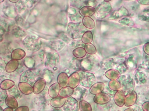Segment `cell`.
I'll use <instances>...</instances> for the list:
<instances>
[{
  "mask_svg": "<svg viewBox=\"0 0 149 111\" xmlns=\"http://www.w3.org/2000/svg\"><path fill=\"white\" fill-rule=\"evenodd\" d=\"M46 86V80L41 78L36 80L33 85V92L35 94H38L41 92L45 88Z\"/></svg>",
  "mask_w": 149,
  "mask_h": 111,
  "instance_id": "cell-10",
  "label": "cell"
},
{
  "mask_svg": "<svg viewBox=\"0 0 149 111\" xmlns=\"http://www.w3.org/2000/svg\"><path fill=\"white\" fill-rule=\"evenodd\" d=\"M95 12V8L90 6H85L82 7L79 10V13L83 17H90L94 14Z\"/></svg>",
  "mask_w": 149,
  "mask_h": 111,
  "instance_id": "cell-16",
  "label": "cell"
},
{
  "mask_svg": "<svg viewBox=\"0 0 149 111\" xmlns=\"http://www.w3.org/2000/svg\"><path fill=\"white\" fill-rule=\"evenodd\" d=\"M65 111H79V102L73 97L67 98V100L63 106Z\"/></svg>",
  "mask_w": 149,
  "mask_h": 111,
  "instance_id": "cell-6",
  "label": "cell"
},
{
  "mask_svg": "<svg viewBox=\"0 0 149 111\" xmlns=\"http://www.w3.org/2000/svg\"><path fill=\"white\" fill-rule=\"evenodd\" d=\"M119 23L120 24L126 26H133L134 25V21L129 17H123L119 20Z\"/></svg>",
  "mask_w": 149,
  "mask_h": 111,
  "instance_id": "cell-33",
  "label": "cell"
},
{
  "mask_svg": "<svg viewBox=\"0 0 149 111\" xmlns=\"http://www.w3.org/2000/svg\"><path fill=\"white\" fill-rule=\"evenodd\" d=\"M3 1H4V0H1V1H0V2L2 3V2H3Z\"/></svg>",
  "mask_w": 149,
  "mask_h": 111,
  "instance_id": "cell-43",
  "label": "cell"
},
{
  "mask_svg": "<svg viewBox=\"0 0 149 111\" xmlns=\"http://www.w3.org/2000/svg\"><path fill=\"white\" fill-rule=\"evenodd\" d=\"M69 35L73 39H77L81 37V34L83 35L82 31L83 30L81 23H69L67 28ZM82 36V35H81Z\"/></svg>",
  "mask_w": 149,
  "mask_h": 111,
  "instance_id": "cell-2",
  "label": "cell"
},
{
  "mask_svg": "<svg viewBox=\"0 0 149 111\" xmlns=\"http://www.w3.org/2000/svg\"><path fill=\"white\" fill-rule=\"evenodd\" d=\"M127 15H128L127 10L125 7L122 6L118 10L115 11L112 13V14H111V18H112V19H114V18L122 17V16H126Z\"/></svg>",
  "mask_w": 149,
  "mask_h": 111,
  "instance_id": "cell-22",
  "label": "cell"
},
{
  "mask_svg": "<svg viewBox=\"0 0 149 111\" xmlns=\"http://www.w3.org/2000/svg\"><path fill=\"white\" fill-rule=\"evenodd\" d=\"M18 87L20 91L24 95H29L33 92V87L29 83L25 82H20L18 83Z\"/></svg>",
  "mask_w": 149,
  "mask_h": 111,
  "instance_id": "cell-11",
  "label": "cell"
},
{
  "mask_svg": "<svg viewBox=\"0 0 149 111\" xmlns=\"http://www.w3.org/2000/svg\"><path fill=\"white\" fill-rule=\"evenodd\" d=\"M104 88V84L102 82H97L93 84V85L90 88V92L94 95H97L102 92Z\"/></svg>",
  "mask_w": 149,
  "mask_h": 111,
  "instance_id": "cell-17",
  "label": "cell"
},
{
  "mask_svg": "<svg viewBox=\"0 0 149 111\" xmlns=\"http://www.w3.org/2000/svg\"><path fill=\"white\" fill-rule=\"evenodd\" d=\"M112 9V8L109 3L104 2L97 7V8L95 9L94 14L97 18L102 19L105 18L110 13Z\"/></svg>",
  "mask_w": 149,
  "mask_h": 111,
  "instance_id": "cell-3",
  "label": "cell"
},
{
  "mask_svg": "<svg viewBox=\"0 0 149 111\" xmlns=\"http://www.w3.org/2000/svg\"><path fill=\"white\" fill-rule=\"evenodd\" d=\"M9 1L12 3H17V2H19V0H9Z\"/></svg>",
  "mask_w": 149,
  "mask_h": 111,
  "instance_id": "cell-41",
  "label": "cell"
},
{
  "mask_svg": "<svg viewBox=\"0 0 149 111\" xmlns=\"http://www.w3.org/2000/svg\"><path fill=\"white\" fill-rule=\"evenodd\" d=\"M125 97L126 96L123 90L120 89L117 91L113 97V100L115 104L119 107H122L125 105Z\"/></svg>",
  "mask_w": 149,
  "mask_h": 111,
  "instance_id": "cell-7",
  "label": "cell"
},
{
  "mask_svg": "<svg viewBox=\"0 0 149 111\" xmlns=\"http://www.w3.org/2000/svg\"><path fill=\"white\" fill-rule=\"evenodd\" d=\"M118 111H120V110H118Z\"/></svg>",
  "mask_w": 149,
  "mask_h": 111,
  "instance_id": "cell-44",
  "label": "cell"
},
{
  "mask_svg": "<svg viewBox=\"0 0 149 111\" xmlns=\"http://www.w3.org/2000/svg\"><path fill=\"white\" fill-rule=\"evenodd\" d=\"M141 108L144 111H149V102H145Z\"/></svg>",
  "mask_w": 149,
  "mask_h": 111,
  "instance_id": "cell-36",
  "label": "cell"
},
{
  "mask_svg": "<svg viewBox=\"0 0 149 111\" xmlns=\"http://www.w3.org/2000/svg\"><path fill=\"white\" fill-rule=\"evenodd\" d=\"M61 87L58 83H54L50 86L48 88V94L50 97L55 98L59 96V91Z\"/></svg>",
  "mask_w": 149,
  "mask_h": 111,
  "instance_id": "cell-15",
  "label": "cell"
},
{
  "mask_svg": "<svg viewBox=\"0 0 149 111\" xmlns=\"http://www.w3.org/2000/svg\"><path fill=\"white\" fill-rule=\"evenodd\" d=\"M25 47L30 51H37L41 47V42L36 36H29L25 38L23 41Z\"/></svg>",
  "mask_w": 149,
  "mask_h": 111,
  "instance_id": "cell-1",
  "label": "cell"
},
{
  "mask_svg": "<svg viewBox=\"0 0 149 111\" xmlns=\"http://www.w3.org/2000/svg\"><path fill=\"white\" fill-rule=\"evenodd\" d=\"M139 2L141 4L144 5H148L149 4V0H139Z\"/></svg>",
  "mask_w": 149,
  "mask_h": 111,
  "instance_id": "cell-38",
  "label": "cell"
},
{
  "mask_svg": "<svg viewBox=\"0 0 149 111\" xmlns=\"http://www.w3.org/2000/svg\"><path fill=\"white\" fill-rule=\"evenodd\" d=\"M93 99L96 103L100 105H104L108 103L110 101L111 98L107 93L101 92L95 95Z\"/></svg>",
  "mask_w": 149,
  "mask_h": 111,
  "instance_id": "cell-9",
  "label": "cell"
},
{
  "mask_svg": "<svg viewBox=\"0 0 149 111\" xmlns=\"http://www.w3.org/2000/svg\"><path fill=\"white\" fill-rule=\"evenodd\" d=\"M80 76V84L85 87H91L95 80L94 75L93 73L81 71L79 72Z\"/></svg>",
  "mask_w": 149,
  "mask_h": 111,
  "instance_id": "cell-4",
  "label": "cell"
},
{
  "mask_svg": "<svg viewBox=\"0 0 149 111\" xmlns=\"http://www.w3.org/2000/svg\"><path fill=\"white\" fill-rule=\"evenodd\" d=\"M3 111H13V110L12 108H10L9 107H7V108H5Z\"/></svg>",
  "mask_w": 149,
  "mask_h": 111,
  "instance_id": "cell-39",
  "label": "cell"
},
{
  "mask_svg": "<svg viewBox=\"0 0 149 111\" xmlns=\"http://www.w3.org/2000/svg\"><path fill=\"white\" fill-rule=\"evenodd\" d=\"M69 77L65 72H61L57 76V82L62 88L66 87L69 84Z\"/></svg>",
  "mask_w": 149,
  "mask_h": 111,
  "instance_id": "cell-14",
  "label": "cell"
},
{
  "mask_svg": "<svg viewBox=\"0 0 149 111\" xmlns=\"http://www.w3.org/2000/svg\"><path fill=\"white\" fill-rule=\"evenodd\" d=\"M124 111H134V110H133V109L132 108H129L125 109Z\"/></svg>",
  "mask_w": 149,
  "mask_h": 111,
  "instance_id": "cell-40",
  "label": "cell"
},
{
  "mask_svg": "<svg viewBox=\"0 0 149 111\" xmlns=\"http://www.w3.org/2000/svg\"><path fill=\"white\" fill-rule=\"evenodd\" d=\"M144 50L146 54L149 55V42L146 43L144 46Z\"/></svg>",
  "mask_w": 149,
  "mask_h": 111,
  "instance_id": "cell-37",
  "label": "cell"
},
{
  "mask_svg": "<svg viewBox=\"0 0 149 111\" xmlns=\"http://www.w3.org/2000/svg\"><path fill=\"white\" fill-rule=\"evenodd\" d=\"M86 51L83 47H77L73 50V55L77 58H82L86 55Z\"/></svg>",
  "mask_w": 149,
  "mask_h": 111,
  "instance_id": "cell-27",
  "label": "cell"
},
{
  "mask_svg": "<svg viewBox=\"0 0 149 111\" xmlns=\"http://www.w3.org/2000/svg\"><path fill=\"white\" fill-rule=\"evenodd\" d=\"M84 49L88 54H95L97 53V49L93 44L87 43L84 45Z\"/></svg>",
  "mask_w": 149,
  "mask_h": 111,
  "instance_id": "cell-31",
  "label": "cell"
},
{
  "mask_svg": "<svg viewBox=\"0 0 149 111\" xmlns=\"http://www.w3.org/2000/svg\"><path fill=\"white\" fill-rule=\"evenodd\" d=\"M24 63L26 66L30 69L33 68L34 66V64H35L34 60L31 57H26L24 59Z\"/></svg>",
  "mask_w": 149,
  "mask_h": 111,
  "instance_id": "cell-34",
  "label": "cell"
},
{
  "mask_svg": "<svg viewBox=\"0 0 149 111\" xmlns=\"http://www.w3.org/2000/svg\"><path fill=\"white\" fill-rule=\"evenodd\" d=\"M26 56L25 51L21 49H16L11 53L12 60H20Z\"/></svg>",
  "mask_w": 149,
  "mask_h": 111,
  "instance_id": "cell-20",
  "label": "cell"
},
{
  "mask_svg": "<svg viewBox=\"0 0 149 111\" xmlns=\"http://www.w3.org/2000/svg\"><path fill=\"white\" fill-rule=\"evenodd\" d=\"M137 95L135 91H132L126 95L125 101V105L126 106H131L133 105L137 100Z\"/></svg>",
  "mask_w": 149,
  "mask_h": 111,
  "instance_id": "cell-12",
  "label": "cell"
},
{
  "mask_svg": "<svg viewBox=\"0 0 149 111\" xmlns=\"http://www.w3.org/2000/svg\"><path fill=\"white\" fill-rule=\"evenodd\" d=\"M5 102L6 106L10 108L16 109L18 107V103L16 98L12 95H8L6 96Z\"/></svg>",
  "mask_w": 149,
  "mask_h": 111,
  "instance_id": "cell-19",
  "label": "cell"
},
{
  "mask_svg": "<svg viewBox=\"0 0 149 111\" xmlns=\"http://www.w3.org/2000/svg\"><path fill=\"white\" fill-rule=\"evenodd\" d=\"M74 92V89L69 86H66L64 88H62L60 90L59 96L63 98H68L72 96Z\"/></svg>",
  "mask_w": 149,
  "mask_h": 111,
  "instance_id": "cell-21",
  "label": "cell"
},
{
  "mask_svg": "<svg viewBox=\"0 0 149 111\" xmlns=\"http://www.w3.org/2000/svg\"><path fill=\"white\" fill-rule=\"evenodd\" d=\"M80 76L79 72H74L70 75L69 79V84H68L69 87L74 89L80 84Z\"/></svg>",
  "mask_w": 149,
  "mask_h": 111,
  "instance_id": "cell-8",
  "label": "cell"
},
{
  "mask_svg": "<svg viewBox=\"0 0 149 111\" xmlns=\"http://www.w3.org/2000/svg\"><path fill=\"white\" fill-rule=\"evenodd\" d=\"M19 66L18 60H11L8 62L5 66V71L8 73H12L15 71Z\"/></svg>",
  "mask_w": 149,
  "mask_h": 111,
  "instance_id": "cell-18",
  "label": "cell"
},
{
  "mask_svg": "<svg viewBox=\"0 0 149 111\" xmlns=\"http://www.w3.org/2000/svg\"><path fill=\"white\" fill-rule=\"evenodd\" d=\"M118 81L120 82L123 91H128L129 92L132 91L134 87V83L132 78L129 75H123L119 76Z\"/></svg>",
  "mask_w": 149,
  "mask_h": 111,
  "instance_id": "cell-5",
  "label": "cell"
},
{
  "mask_svg": "<svg viewBox=\"0 0 149 111\" xmlns=\"http://www.w3.org/2000/svg\"><path fill=\"white\" fill-rule=\"evenodd\" d=\"M135 78L137 83H140V84H144L147 80V76L141 71H137L135 73Z\"/></svg>",
  "mask_w": 149,
  "mask_h": 111,
  "instance_id": "cell-28",
  "label": "cell"
},
{
  "mask_svg": "<svg viewBox=\"0 0 149 111\" xmlns=\"http://www.w3.org/2000/svg\"><path fill=\"white\" fill-rule=\"evenodd\" d=\"M79 106L80 111H92V107L91 105L86 101H80Z\"/></svg>",
  "mask_w": 149,
  "mask_h": 111,
  "instance_id": "cell-29",
  "label": "cell"
},
{
  "mask_svg": "<svg viewBox=\"0 0 149 111\" xmlns=\"http://www.w3.org/2000/svg\"><path fill=\"white\" fill-rule=\"evenodd\" d=\"M93 40V34L90 31H86L81 36V42L84 44L90 43Z\"/></svg>",
  "mask_w": 149,
  "mask_h": 111,
  "instance_id": "cell-26",
  "label": "cell"
},
{
  "mask_svg": "<svg viewBox=\"0 0 149 111\" xmlns=\"http://www.w3.org/2000/svg\"><path fill=\"white\" fill-rule=\"evenodd\" d=\"M66 100H67L66 98H63L60 96H58L56 97H55L51 99V100L50 101V104L52 107L56 109H58L63 106Z\"/></svg>",
  "mask_w": 149,
  "mask_h": 111,
  "instance_id": "cell-13",
  "label": "cell"
},
{
  "mask_svg": "<svg viewBox=\"0 0 149 111\" xmlns=\"http://www.w3.org/2000/svg\"><path fill=\"white\" fill-rule=\"evenodd\" d=\"M105 2H109V1H111V0H104Z\"/></svg>",
  "mask_w": 149,
  "mask_h": 111,
  "instance_id": "cell-42",
  "label": "cell"
},
{
  "mask_svg": "<svg viewBox=\"0 0 149 111\" xmlns=\"http://www.w3.org/2000/svg\"><path fill=\"white\" fill-rule=\"evenodd\" d=\"M82 24L84 27L88 29H93L95 25L94 20L88 16L84 17L82 18Z\"/></svg>",
  "mask_w": 149,
  "mask_h": 111,
  "instance_id": "cell-23",
  "label": "cell"
},
{
  "mask_svg": "<svg viewBox=\"0 0 149 111\" xmlns=\"http://www.w3.org/2000/svg\"><path fill=\"white\" fill-rule=\"evenodd\" d=\"M12 32L13 35L16 36V38H20L22 36L25 35V32L19 27H15V28H13Z\"/></svg>",
  "mask_w": 149,
  "mask_h": 111,
  "instance_id": "cell-32",
  "label": "cell"
},
{
  "mask_svg": "<svg viewBox=\"0 0 149 111\" xmlns=\"http://www.w3.org/2000/svg\"><path fill=\"white\" fill-rule=\"evenodd\" d=\"M15 111H29V108L27 106H21L15 109Z\"/></svg>",
  "mask_w": 149,
  "mask_h": 111,
  "instance_id": "cell-35",
  "label": "cell"
},
{
  "mask_svg": "<svg viewBox=\"0 0 149 111\" xmlns=\"http://www.w3.org/2000/svg\"><path fill=\"white\" fill-rule=\"evenodd\" d=\"M108 87L111 90L116 91L120 90L122 88L120 82L117 80H110V82L108 83Z\"/></svg>",
  "mask_w": 149,
  "mask_h": 111,
  "instance_id": "cell-30",
  "label": "cell"
},
{
  "mask_svg": "<svg viewBox=\"0 0 149 111\" xmlns=\"http://www.w3.org/2000/svg\"><path fill=\"white\" fill-rule=\"evenodd\" d=\"M15 85V83L13 80L10 79H5L1 82L0 87L2 90H8L13 88Z\"/></svg>",
  "mask_w": 149,
  "mask_h": 111,
  "instance_id": "cell-25",
  "label": "cell"
},
{
  "mask_svg": "<svg viewBox=\"0 0 149 111\" xmlns=\"http://www.w3.org/2000/svg\"><path fill=\"white\" fill-rule=\"evenodd\" d=\"M119 75H120L119 72L117 70L113 69H111L108 70L105 73V76L108 79H109L110 80H116L117 79L119 78Z\"/></svg>",
  "mask_w": 149,
  "mask_h": 111,
  "instance_id": "cell-24",
  "label": "cell"
}]
</instances>
